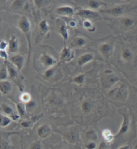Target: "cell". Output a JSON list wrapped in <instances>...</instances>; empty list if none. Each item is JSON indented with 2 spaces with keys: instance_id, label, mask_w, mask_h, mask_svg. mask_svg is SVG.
Instances as JSON below:
<instances>
[{
  "instance_id": "obj_45",
  "label": "cell",
  "mask_w": 137,
  "mask_h": 149,
  "mask_svg": "<svg viewBox=\"0 0 137 149\" xmlns=\"http://www.w3.org/2000/svg\"><path fill=\"white\" fill-rule=\"evenodd\" d=\"M118 149H131V146L129 144H125V145L120 146Z\"/></svg>"
},
{
  "instance_id": "obj_2",
  "label": "cell",
  "mask_w": 137,
  "mask_h": 149,
  "mask_svg": "<svg viewBox=\"0 0 137 149\" xmlns=\"http://www.w3.org/2000/svg\"><path fill=\"white\" fill-rule=\"evenodd\" d=\"M18 26L20 30H21V31L24 33V35L26 36L27 40H28V48H29L28 59H30V54L31 51V24L28 17L25 16V15L22 16L21 19H20L19 22Z\"/></svg>"
},
{
  "instance_id": "obj_36",
  "label": "cell",
  "mask_w": 137,
  "mask_h": 149,
  "mask_svg": "<svg viewBox=\"0 0 137 149\" xmlns=\"http://www.w3.org/2000/svg\"><path fill=\"white\" fill-rule=\"evenodd\" d=\"M97 144L95 141H90L85 144V148L86 149H96Z\"/></svg>"
},
{
  "instance_id": "obj_11",
  "label": "cell",
  "mask_w": 137,
  "mask_h": 149,
  "mask_svg": "<svg viewBox=\"0 0 137 149\" xmlns=\"http://www.w3.org/2000/svg\"><path fill=\"white\" fill-rule=\"evenodd\" d=\"M9 51L11 53H15L19 50V42L16 36L12 35L8 43Z\"/></svg>"
},
{
  "instance_id": "obj_9",
  "label": "cell",
  "mask_w": 137,
  "mask_h": 149,
  "mask_svg": "<svg viewBox=\"0 0 137 149\" xmlns=\"http://www.w3.org/2000/svg\"><path fill=\"white\" fill-rule=\"evenodd\" d=\"M56 12L57 14L62 16L70 17L74 15V9L69 6H63L56 9Z\"/></svg>"
},
{
  "instance_id": "obj_33",
  "label": "cell",
  "mask_w": 137,
  "mask_h": 149,
  "mask_svg": "<svg viewBox=\"0 0 137 149\" xmlns=\"http://www.w3.org/2000/svg\"><path fill=\"white\" fill-rule=\"evenodd\" d=\"M17 109L20 116H24L26 112V106L23 103H18L17 104Z\"/></svg>"
},
{
  "instance_id": "obj_17",
  "label": "cell",
  "mask_w": 137,
  "mask_h": 149,
  "mask_svg": "<svg viewBox=\"0 0 137 149\" xmlns=\"http://www.w3.org/2000/svg\"><path fill=\"white\" fill-rule=\"evenodd\" d=\"M38 30L42 36H44L50 30V26L46 19H43L40 22L38 25Z\"/></svg>"
},
{
  "instance_id": "obj_1",
  "label": "cell",
  "mask_w": 137,
  "mask_h": 149,
  "mask_svg": "<svg viewBox=\"0 0 137 149\" xmlns=\"http://www.w3.org/2000/svg\"><path fill=\"white\" fill-rule=\"evenodd\" d=\"M108 95L110 98L115 100L126 101L129 96V88L127 85L124 83L120 84L118 87L112 89L109 92Z\"/></svg>"
},
{
  "instance_id": "obj_24",
  "label": "cell",
  "mask_w": 137,
  "mask_h": 149,
  "mask_svg": "<svg viewBox=\"0 0 137 149\" xmlns=\"http://www.w3.org/2000/svg\"><path fill=\"white\" fill-rule=\"evenodd\" d=\"M92 109V104L89 100H84L81 104V110L84 114H88Z\"/></svg>"
},
{
  "instance_id": "obj_28",
  "label": "cell",
  "mask_w": 137,
  "mask_h": 149,
  "mask_svg": "<svg viewBox=\"0 0 137 149\" xmlns=\"http://www.w3.org/2000/svg\"><path fill=\"white\" fill-rule=\"evenodd\" d=\"M85 77H86V74H79V75L75 76V77L73 78L72 82L78 84H83L85 81Z\"/></svg>"
},
{
  "instance_id": "obj_39",
  "label": "cell",
  "mask_w": 137,
  "mask_h": 149,
  "mask_svg": "<svg viewBox=\"0 0 137 149\" xmlns=\"http://www.w3.org/2000/svg\"><path fill=\"white\" fill-rule=\"evenodd\" d=\"M0 58L6 61L8 59V54L6 50H0Z\"/></svg>"
},
{
  "instance_id": "obj_29",
  "label": "cell",
  "mask_w": 137,
  "mask_h": 149,
  "mask_svg": "<svg viewBox=\"0 0 137 149\" xmlns=\"http://www.w3.org/2000/svg\"><path fill=\"white\" fill-rule=\"evenodd\" d=\"M31 95L28 93V92H23V93L20 95V97H19L20 100H21L22 103L23 104L28 103L29 102H30L31 100Z\"/></svg>"
},
{
  "instance_id": "obj_18",
  "label": "cell",
  "mask_w": 137,
  "mask_h": 149,
  "mask_svg": "<svg viewBox=\"0 0 137 149\" xmlns=\"http://www.w3.org/2000/svg\"><path fill=\"white\" fill-rule=\"evenodd\" d=\"M122 58L123 60L127 61V62H130V61L132 60L134 58L133 51L129 48H124L122 52Z\"/></svg>"
},
{
  "instance_id": "obj_40",
  "label": "cell",
  "mask_w": 137,
  "mask_h": 149,
  "mask_svg": "<svg viewBox=\"0 0 137 149\" xmlns=\"http://www.w3.org/2000/svg\"><path fill=\"white\" fill-rule=\"evenodd\" d=\"M67 139H68V141L70 142H71V143H74V142H75L76 139V134H75V133H73V132L70 133V134H69L68 135V136H67Z\"/></svg>"
},
{
  "instance_id": "obj_26",
  "label": "cell",
  "mask_w": 137,
  "mask_h": 149,
  "mask_svg": "<svg viewBox=\"0 0 137 149\" xmlns=\"http://www.w3.org/2000/svg\"><path fill=\"white\" fill-rule=\"evenodd\" d=\"M82 25L83 26H84V28L88 31L93 32V31L96 30V28L94 27L92 22L91 20H88V19L83 20Z\"/></svg>"
},
{
  "instance_id": "obj_34",
  "label": "cell",
  "mask_w": 137,
  "mask_h": 149,
  "mask_svg": "<svg viewBox=\"0 0 137 149\" xmlns=\"http://www.w3.org/2000/svg\"><path fill=\"white\" fill-rule=\"evenodd\" d=\"M86 137L88 138V139H91L90 141H96V140H97V138H98L96 132L95 131H94V130H89L88 132H87Z\"/></svg>"
},
{
  "instance_id": "obj_27",
  "label": "cell",
  "mask_w": 137,
  "mask_h": 149,
  "mask_svg": "<svg viewBox=\"0 0 137 149\" xmlns=\"http://www.w3.org/2000/svg\"><path fill=\"white\" fill-rule=\"evenodd\" d=\"M9 77L8 68H7L6 65H3L0 68V80L5 81L7 78Z\"/></svg>"
},
{
  "instance_id": "obj_23",
  "label": "cell",
  "mask_w": 137,
  "mask_h": 149,
  "mask_svg": "<svg viewBox=\"0 0 137 149\" xmlns=\"http://www.w3.org/2000/svg\"><path fill=\"white\" fill-rule=\"evenodd\" d=\"M88 6L92 10H98L100 7L103 6H106V3L101 1H98V0H90L88 1Z\"/></svg>"
},
{
  "instance_id": "obj_16",
  "label": "cell",
  "mask_w": 137,
  "mask_h": 149,
  "mask_svg": "<svg viewBox=\"0 0 137 149\" xmlns=\"http://www.w3.org/2000/svg\"><path fill=\"white\" fill-rule=\"evenodd\" d=\"M86 41L82 37H76L74 38L71 41L70 46L71 48H81L85 46Z\"/></svg>"
},
{
  "instance_id": "obj_5",
  "label": "cell",
  "mask_w": 137,
  "mask_h": 149,
  "mask_svg": "<svg viewBox=\"0 0 137 149\" xmlns=\"http://www.w3.org/2000/svg\"><path fill=\"white\" fill-rule=\"evenodd\" d=\"M78 15L82 18L83 19H100V15L97 12L94 10H88V9H86V10H81L78 11L76 13Z\"/></svg>"
},
{
  "instance_id": "obj_35",
  "label": "cell",
  "mask_w": 137,
  "mask_h": 149,
  "mask_svg": "<svg viewBox=\"0 0 137 149\" xmlns=\"http://www.w3.org/2000/svg\"><path fill=\"white\" fill-rule=\"evenodd\" d=\"M24 3H25V1H22V0H16V1L13 2L12 7L13 9L17 10V9L22 8L24 5Z\"/></svg>"
},
{
  "instance_id": "obj_43",
  "label": "cell",
  "mask_w": 137,
  "mask_h": 149,
  "mask_svg": "<svg viewBox=\"0 0 137 149\" xmlns=\"http://www.w3.org/2000/svg\"><path fill=\"white\" fill-rule=\"evenodd\" d=\"M21 125L24 128H30L32 125L30 121H24L21 123Z\"/></svg>"
},
{
  "instance_id": "obj_41",
  "label": "cell",
  "mask_w": 137,
  "mask_h": 149,
  "mask_svg": "<svg viewBox=\"0 0 137 149\" xmlns=\"http://www.w3.org/2000/svg\"><path fill=\"white\" fill-rule=\"evenodd\" d=\"M98 149H109V147L107 143L104 141L100 144L99 146H98Z\"/></svg>"
},
{
  "instance_id": "obj_38",
  "label": "cell",
  "mask_w": 137,
  "mask_h": 149,
  "mask_svg": "<svg viewBox=\"0 0 137 149\" xmlns=\"http://www.w3.org/2000/svg\"><path fill=\"white\" fill-rule=\"evenodd\" d=\"M8 47V43L6 40H1L0 41V50H5Z\"/></svg>"
},
{
  "instance_id": "obj_21",
  "label": "cell",
  "mask_w": 137,
  "mask_h": 149,
  "mask_svg": "<svg viewBox=\"0 0 137 149\" xmlns=\"http://www.w3.org/2000/svg\"><path fill=\"white\" fill-rule=\"evenodd\" d=\"M12 90V84L8 81H1L0 82V91L2 94H8Z\"/></svg>"
},
{
  "instance_id": "obj_8",
  "label": "cell",
  "mask_w": 137,
  "mask_h": 149,
  "mask_svg": "<svg viewBox=\"0 0 137 149\" xmlns=\"http://www.w3.org/2000/svg\"><path fill=\"white\" fill-rule=\"evenodd\" d=\"M40 62L45 68L48 69L53 68V66L57 63V61L54 58L46 53L42 54L40 57Z\"/></svg>"
},
{
  "instance_id": "obj_25",
  "label": "cell",
  "mask_w": 137,
  "mask_h": 149,
  "mask_svg": "<svg viewBox=\"0 0 137 149\" xmlns=\"http://www.w3.org/2000/svg\"><path fill=\"white\" fill-rule=\"evenodd\" d=\"M12 119L5 115L0 114V127L4 128L10 125Z\"/></svg>"
},
{
  "instance_id": "obj_14",
  "label": "cell",
  "mask_w": 137,
  "mask_h": 149,
  "mask_svg": "<svg viewBox=\"0 0 137 149\" xmlns=\"http://www.w3.org/2000/svg\"><path fill=\"white\" fill-rule=\"evenodd\" d=\"M94 59V55L92 53H86L82 54L78 58L77 63L78 65L80 67L84 66L85 64H88V63L91 62Z\"/></svg>"
},
{
  "instance_id": "obj_7",
  "label": "cell",
  "mask_w": 137,
  "mask_h": 149,
  "mask_svg": "<svg viewBox=\"0 0 137 149\" xmlns=\"http://www.w3.org/2000/svg\"><path fill=\"white\" fill-rule=\"evenodd\" d=\"M75 53L72 50V49L70 48H68L66 46H64V48L60 52V60L64 62H68L72 60L74 58Z\"/></svg>"
},
{
  "instance_id": "obj_32",
  "label": "cell",
  "mask_w": 137,
  "mask_h": 149,
  "mask_svg": "<svg viewBox=\"0 0 137 149\" xmlns=\"http://www.w3.org/2000/svg\"><path fill=\"white\" fill-rule=\"evenodd\" d=\"M55 70L56 68H51L48 69L46 72H45L44 77L46 79L51 78L54 76V75Z\"/></svg>"
},
{
  "instance_id": "obj_13",
  "label": "cell",
  "mask_w": 137,
  "mask_h": 149,
  "mask_svg": "<svg viewBox=\"0 0 137 149\" xmlns=\"http://www.w3.org/2000/svg\"><path fill=\"white\" fill-rule=\"evenodd\" d=\"M51 132V128L48 125H43L39 126L37 130L38 136L41 139H46L48 138Z\"/></svg>"
},
{
  "instance_id": "obj_12",
  "label": "cell",
  "mask_w": 137,
  "mask_h": 149,
  "mask_svg": "<svg viewBox=\"0 0 137 149\" xmlns=\"http://www.w3.org/2000/svg\"><path fill=\"white\" fill-rule=\"evenodd\" d=\"M99 51L104 58L108 59L112 56L113 49H112V47L111 44H108V43H103L100 45Z\"/></svg>"
},
{
  "instance_id": "obj_20",
  "label": "cell",
  "mask_w": 137,
  "mask_h": 149,
  "mask_svg": "<svg viewBox=\"0 0 137 149\" xmlns=\"http://www.w3.org/2000/svg\"><path fill=\"white\" fill-rule=\"evenodd\" d=\"M102 136L104 140V142L107 143H110L113 141L115 136L112 134L111 130L110 129H104L102 131Z\"/></svg>"
},
{
  "instance_id": "obj_15",
  "label": "cell",
  "mask_w": 137,
  "mask_h": 149,
  "mask_svg": "<svg viewBox=\"0 0 137 149\" xmlns=\"http://www.w3.org/2000/svg\"><path fill=\"white\" fill-rule=\"evenodd\" d=\"M121 24L126 29H132L136 26V20L131 17H124L121 19Z\"/></svg>"
},
{
  "instance_id": "obj_44",
  "label": "cell",
  "mask_w": 137,
  "mask_h": 149,
  "mask_svg": "<svg viewBox=\"0 0 137 149\" xmlns=\"http://www.w3.org/2000/svg\"><path fill=\"white\" fill-rule=\"evenodd\" d=\"M69 26L72 27V28H75V27L77 26V22H76V20L72 19L69 22Z\"/></svg>"
},
{
  "instance_id": "obj_30",
  "label": "cell",
  "mask_w": 137,
  "mask_h": 149,
  "mask_svg": "<svg viewBox=\"0 0 137 149\" xmlns=\"http://www.w3.org/2000/svg\"><path fill=\"white\" fill-rule=\"evenodd\" d=\"M1 107H2V110H3L4 113L6 114L7 115H9L10 116H11V115H12L13 113H15L14 111H13V108L8 104H3L1 105Z\"/></svg>"
},
{
  "instance_id": "obj_4",
  "label": "cell",
  "mask_w": 137,
  "mask_h": 149,
  "mask_svg": "<svg viewBox=\"0 0 137 149\" xmlns=\"http://www.w3.org/2000/svg\"><path fill=\"white\" fill-rule=\"evenodd\" d=\"M120 79L115 74H104L100 79L101 84L104 89H107L112 86L116 83H117Z\"/></svg>"
},
{
  "instance_id": "obj_22",
  "label": "cell",
  "mask_w": 137,
  "mask_h": 149,
  "mask_svg": "<svg viewBox=\"0 0 137 149\" xmlns=\"http://www.w3.org/2000/svg\"><path fill=\"white\" fill-rule=\"evenodd\" d=\"M7 68H8V75L9 77L10 78H15L17 76V68H15V66H13V64L10 62H8L6 64Z\"/></svg>"
},
{
  "instance_id": "obj_37",
  "label": "cell",
  "mask_w": 137,
  "mask_h": 149,
  "mask_svg": "<svg viewBox=\"0 0 137 149\" xmlns=\"http://www.w3.org/2000/svg\"><path fill=\"white\" fill-rule=\"evenodd\" d=\"M30 149H42V143L40 141H35L31 144Z\"/></svg>"
},
{
  "instance_id": "obj_19",
  "label": "cell",
  "mask_w": 137,
  "mask_h": 149,
  "mask_svg": "<svg viewBox=\"0 0 137 149\" xmlns=\"http://www.w3.org/2000/svg\"><path fill=\"white\" fill-rule=\"evenodd\" d=\"M58 32L59 34L62 36L64 39V42H66L69 38V31L68 27L66 24H62L58 27Z\"/></svg>"
},
{
  "instance_id": "obj_10",
  "label": "cell",
  "mask_w": 137,
  "mask_h": 149,
  "mask_svg": "<svg viewBox=\"0 0 137 149\" xmlns=\"http://www.w3.org/2000/svg\"><path fill=\"white\" fill-rule=\"evenodd\" d=\"M10 61L12 62V64H13L16 67L18 72H20L24 65L25 59H24V56L20 55V54H17V55H15L12 56V57H11Z\"/></svg>"
},
{
  "instance_id": "obj_6",
  "label": "cell",
  "mask_w": 137,
  "mask_h": 149,
  "mask_svg": "<svg viewBox=\"0 0 137 149\" xmlns=\"http://www.w3.org/2000/svg\"><path fill=\"white\" fill-rule=\"evenodd\" d=\"M129 9V6L128 5H120L115 6L111 9L106 10H102V13H107V14L113 15V16H120L127 12Z\"/></svg>"
},
{
  "instance_id": "obj_31",
  "label": "cell",
  "mask_w": 137,
  "mask_h": 149,
  "mask_svg": "<svg viewBox=\"0 0 137 149\" xmlns=\"http://www.w3.org/2000/svg\"><path fill=\"white\" fill-rule=\"evenodd\" d=\"M34 3L38 8H44V7L49 5L51 3L50 0H35Z\"/></svg>"
},
{
  "instance_id": "obj_3",
  "label": "cell",
  "mask_w": 137,
  "mask_h": 149,
  "mask_svg": "<svg viewBox=\"0 0 137 149\" xmlns=\"http://www.w3.org/2000/svg\"><path fill=\"white\" fill-rule=\"evenodd\" d=\"M120 113L122 115L123 120L122 124H121L120 129H119L118 132V134L116 136H114L115 138L122 137L124 134H127L129 132L131 127V119L130 114L128 112H120Z\"/></svg>"
},
{
  "instance_id": "obj_42",
  "label": "cell",
  "mask_w": 137,
  "mask_h": 149,
  "mask_svg": "<svg viewBox=\"0 0 137 149\" xmlns=\"http://www.w3.org/2000/svg\"><path fill=\"white\" fill-rule=\"evenodd\" d=\"M10 118L13 121H17L20 118V115L19 114H17L15 112V113H13L12 115H11Z\"/></svg>"
}]
</instances>
